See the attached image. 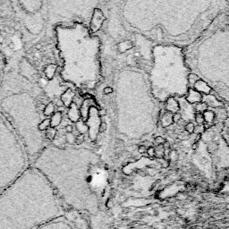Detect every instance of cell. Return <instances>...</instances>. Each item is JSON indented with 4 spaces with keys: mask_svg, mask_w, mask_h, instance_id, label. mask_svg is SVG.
<instances>
[{
    "mask_svg": "<svg viewBox=\"0 0 229 229\" xmlns=\"http://www.w3.org/2000/svg\"><path fill=\"white\" fill-rule=\"evenodd\" d=\"M103 93L105 95H109V94L113 93V89H112L111 87H106V88H104V90H103Z\"/></svg>",
    "mask_w": 229,
    "mask_h": 229,
    "instance_id": "cell-38",
    "label": "cell"
},
{
    "mask_svg": "<svg viewBox=\"0 0 229 229\" xmlns=\"http://www.w3.org/2000/svg\"><path fill=\"white\" fill-rule=\"evenodd\" d=\"M74 98H75V92L70 88H67L60 96V99L62 101L63 105L65 107H69L72 105V103H74Z\"/></svg>",
    "mask_w": 229,
    "mask_h": 229,
    "instance_id": "cell-8",
    "label": "cell"
},
{
    "mask_svg": "<svg viewBox=\"0 0 229 229\" xmlns=\"http://www.w3.org/2000/svg\"><path fill=\"white\" fill-rule=\"evenodd\" d=\"M65 211L49 183L31 166L0 193V229H37Z\"/></svg>",
    "mask_w": 229,
    "mask_h": 229,
    "instance_id": "cell-1",
    "label": "cell"
},
{
    "mask_svg": "<svg viewBox=\"0 0 229 229\" xmlns=\"http://www.w3.org/2000/svg\"><path fill=\"white\" fill-rule=\"evenodd\" d=\"M65 140L68 144H75L76 137L73 133H66L65 137Z\"/></svg>",
    "mask_w": 229,
    "mask_h": 229,
    "instance_id": "cell-22",
    "label": "cell"
},
{
    "mask_svg": "<svg viewBox=\"0 0 229 229\" xmlns=\"http://www.w3.org/2000/svg\"><path fill=\"white\" fill-rule=\"evenodd\" d=\"M63 119V115L61 111L55 112L51 117H50V127L52 128H56L57 126H59Z\"/></svg>",
    "mask_w": 229,
    "mask_h": 229,
    "instance_id": "cell-11",
    "label": "cell"
},
{
    "mask_svg": "<svg viewBox=\"0 0 229 229\" xmlns=\"http://www.w3.org/2000/svg\"><path fill=\"white\" fill-rule=\"evenodd\" d=\"M55 113V105L53 104V102H49L47 105H45L42 114L45 117H51L53 114Z\"/></svg>",
    "mask_w": 229,
    "mask_h": 229,
    "instance_id": "cell-15",
    "label": "cell"
},
{
    "mask_svg": "<svg viewBox=\"0 0 229 229\" xmlns=\"http://www.w3.org/2000/svg\"><path fill=\"white\" fill-rule=\"evenodd\" d=\"M35 96L31 91L22 88L9 90L0 94V113L6 118L17 133L28 155L30 165L45 148V137L38 130L43 120Z\"/></svg>",
    "mask_w": 229,
    "mask_h": 229,
    "instance_id": "cell-3",
    "label": "cell"
},
{
    "mask_svg": "<svg viewBox=\"0 0 229 229\" xmlns=\"http://www.w3.org/2000/svg\"><path fill=\"white\" fill-rule=\"evenodd\" d=\"M37 229H80L77 225L66 216L57 217Z\"/></svg>",
    "mask_w": 229,
    "mask_h": 229,
    "instance_id": "cell-5",
    "label": "cell"
},
{
    "mask_svg": "<svg viewBox=\"0 0 229 229\" xmlns=\"http://www.w3.org/2000/svg\"><path fill=\"white\" fill-rule=\"evenodd\" d=\"M167 108L169 112H177L179 110V105L175 99H169L167 102Z\"/></svg>",
    "mask_w": 229,
    "mask_h": 229,
    "instance_id": "cell-14",
    "label": "cell"
},
{
    "mask_svg": "<svg viewBox=\"0 0 229 229\" xmlns=\"http://www.w3.org/2000/svg\"><path fill=\"white\" fill-rule=\"evenodd\" d=\"M217 148H218V146H217V143H211L208 145V150L209 151H215V150H217Z\"/></svg>",
    "mask_w": 229,
    "mask_h": 229,
    "instance_id": "cell-33",
    "label": "cell"
},
{
    "mask_svg": "<svg viewBox=\"0 0 229 229\" xmlns=\"http://www.w3.org/2000/svg\"><path fill=\"white\" fill-rule=\"evenodd\" d=\"M4 77H5V66H4L3 58L0 56V91H1L2 84H3V81H4Z\"/></svg>",
    "mask_w": 229,
    "mask_h": 229,
    "instance_id": "cell-21",
    "label": "cell"
},
{
    "mask_svg": "<svg viewBox=\"0 0 229 229\" xmlns=\"http://www.w3.org/2000/svg\"><path fill=\"white\" fill-rule=\"evenodd\" d=\"M203 117H204L205 123L207 124H211L214 121V118H215V115L214 113L211 110H206L203 113Z\"/></svg>",
    "mask_w": 229,
    "mask_h": 229,
    "instance_id": "cell-20",
    "label": "cell"
},
{
    "mask_svg": "<svg viewBox=\"0 0 229 229\" xmlns=\"http://www.w3.org/2000/svg\"><path fill=\"white\" fill-rule=\"evenodd\" d=\"M138 152L140 153V154H144V153H146L147 152V147H145V146H143V145H140L139 147H138Z\"/></svg>",
    "mask_w": 229,
    "mask_h": 229,
    "instance_id": "cell-34",
    "label": "cell"
},
{
    "mask_svg": "<svg viewBox=\"0 0 229 229\" xmlns=\"http://www.w3.org/2000/svg\"><path fill=\"white\" fill-rule=\"evenodd\" d=\"M188 136H189V133H187L186 132H183L178 135V139L179 140H186V139H188Z\"/></svg>",
    "mask_w": 229,
    "mask_h": 229,
    "instance_id": "cell-35",
    "label": "cell"
},
{
    "mask_svg": "<svg viewBox=\"0 0 229 229\" xmlns=\"http://www.w3.org/2000/svg\"><path fill=\"white\" fill-rule=\"evenodd\" d=\"M42 48H43V46H42L40 43H38L35 45V49L36 50H40Z\"/></svg>",
    "mask_w": 229,
    "mask_h": 229,
    "instance_id": "cell-40",
    "label": "cell"
},
{
    "mask_svg": "<svg viewBox=\"0 0 229 229\" xmlns=\"http://www.w3.org/2000/svg\"><path fill=\"white\" fill-rule=\"evenodd\" d=\"M56 69H57V65L55 64H51V65H48L45 69H44V74L46 78L49 81H52L55 78V75L56 73Z\"/></svg>",
    "mask_w": 229,
    "mask_h": 229,
    "instance_id": "cell-10",
    "label": "cell"
},
{
    "mask_svg": "<svg viewBox=\"0 0 229 229\" xmlns=\"http://www.w3.org/2000/svg\"><path fill=\"white\" fill-rule=\"evenodd\" d=\"M195 120H196V122H197V124H198L199 125L204 124L205 121H204V117H203V114H202V113H197V114L195 115Z\"/></svg>",
    "mask_w": 229,
    "mask_h": 229,
    "instance_id": "cell-25",
    "label": "cell"
},
{
    "mask_svg": "<svg viewBox=\"0 0 229 229\" xmlns=\"http://www.w3.org/2000/svg\"><path fill=\"white\" fill-rule=\"evenodd\" d=\"M56 133H57V131L55 128H52V127H49L48 130L45 132L44 133V137L45 139L49 140V141H53L56 136Z\"/></svg>",
    "mask_w": 229,
    "mask_h": 229,
    "instance_id": "cell-18",
    "label": "cell"
},
{
    "mask_svg": "<svg viewBox=\"0 0 229 229\" xmlns=\"http://www.w3.org/2000/svg\"><path fill=\"white\" fill-rule=\"evenodd\" d=\"M50 127V118H46L43 119L39 125H38V130L40 133H43V132H46Z\"/></svg>",
    "mask_w": 229,
    "mask_h": 229,
    "instance_id": "cell-17",
    "label": "cell"
},
{
    "mask_svg": "<svg viewBox=\"0 0 229 229\" xmlns=\"http://www.w3.org/2000/svg\"><path fill=\"white\" fill-rule=\"evenodd\" d=\"M172 117H173V115L170 112H167V113L164 114V116L162 117V124H164V127H167V126L170 125V124L173 123Z\"/></svg>",
    "mask_w": 229,
    "mask_h": 229,
    "instance_id": "cell-19",
    "label": "cell"
},
{
    "mask_svg": "<svg viewBox=\"0 0 229 229\" xmlns=\"http://www.w3.org/2000/svg\"><path fill=\"white\" fill-rule=\"evenodd\" d=\"M75 126H76V129L78 131V133L80 134H82V135L84 133H86L89 130V126L83 121H81V120H79L77 123H75Z\"/></svg>",
    "mask_w": 229,
    "mask_h": 229,
    "instance_id": "cell-16",
    "label": "cell"
},
{
    "mask_svg": "<svg viewBox=\"0 0 229 229\" xmlns=\"http://www.w3.org/2000/svg\"><path fill=\"white\" fill-rule=\"evenodd\" d=\"M196 110L199 112V113H201V112H205L207 110L208 108V105L205 103V102H201V103H198L197 106H196Z\"/></svg>",
    "mask_w": 229,
    "mask_h": 229,
    "instance_id": "cell-24",
    "label": "cell"
},
{
    "mask_svg": "<svg viewBox=\"0 0 229 229\" xmlns=\"http://www.w3.org/2000/svg\"><path fill=\"white\" fill-rule=\"evenodd\" d=\"M65 130L66 132V133H73L74 127H73V125H71V124H67V125H65Z\"/></svg>",
    "mask_w": 229,
    "mask_h": 229,
    "instance_id": "cell-37",
    "label": "cell"
},
{
    "mask_svg": "<svg viewBox=\"0 0 229 229\" xmlns=\"http://www.w3.org/2000/svg\"><path fill=\"white\" fill-rule=\"evenodd\" d=\"M188 78H189V81H190V83H192V84H195V83H196V82L200 80L198 76H197L196 75H193V74H190L189 76H188Z\"/></svg>",
    "mask_w": 229,
    "mask_h": 229,
    "instance_id": "cell-27",
    "label": "cell"
},
{
    "mask_svg": "<svg viewBox=\"0 0 229 229\" xmlns=\"http://www.w3.org/2000/svg\"><path fill=\"white\" fill-rule=\"evenodd\" d=\"M181 118H182L181 114H179V113H174L173 115V117H172V120H173L174 123H178L180 120H181Z\"/></svg>",
    "mask_w": 229,
    "mask_h": 229,
    "instance_id": "cell-32",
    "label": "cell"
},
{
    "mask_svg": "<svg viewBox=\"0 0 229 229\" xmlns=\"http://www.w3.org/2000/svg\"><path fill=\"white\" fill-rule=\"evenodd\" d=\"M201 99V95L199 92H197L196 91H193V90H190V92H189V96L187 97V100L190 102V103H195V102H199L200 101Z\"/></svg>",
    "mask_w": 229,
    "mask_h": 229,
    "instance_id": "cell-13",
    "label": "cell"
},
{
    "mask_svg": "<svg viewBox=\"0 0 229 229\" xmlns=\"http://www.w3.org/2000/svg\"><path fill=\"white\" fill-rule=\"evenodd\" d=\"M83 141H84V136H83L82 134H80L79 136L76 137L75 143H76V144H81V143H83Z\"/></svg>",
    "mask_w": 229,
    "mask_h": 229,
    "instance_id": "cell-36",
    "label": "cell"
},
{
    "mask_svg": "<svg viewBox=\"0 0 229 229\" xmlns=\"http://www.w3.org/2000/svg\"><path fill=\"white\" fill-rule=\"evenodd\" d=\"M204 131H205V125H203V124L197 125V126L194 128V133H195L196 134H201Z\"/></svg>",
    "mask_w": 229,
    "mask_h": 229,
    "instance_id": "cell-28",
    "label": "cell"
},
{
    "mask_svg": "<svg viewBox=\"0 0 229 229\" xmlns=\"http://www.w3.org/2000/svg\"><path fill=\"white\" fill-rule=\"evenodd\" d=\"M194 87H195L196 90L200 91L206 93V94H208V93L211 91V88H210V86L205 82L204 81L199 80L198 81L194 84Z\"/></svg>",
    "mask_w": 229,
    "mask_h": 229,
    "instance_id": "cell-12",
    "label": "cell"
},
{
    "mask_svg": "<svg viewBox=\"0 0 229 229\" xmlns=\"http://www.w3.org/2000/svg\"><path fill=\"white\" fill-rule=\"evenodd\" d=\"M19 5L23 6V8L29 13H35L40 10L44 6L43 1H19Z\"/></svg>",
    "mask_w": 229,
    "mask_h": 229,
    "instance_id": "cell-7",
    "label": "cell"
},
{
    "mask_svg": "<svg viewBox=\"0 0 229 229\" xmlns=\"http://www.w3.org/2000/svg\"><path fill=\"white\" fill-rule=\"evenodd\" d=\"M154 142L158 145H164L165 143H167V141H166V139L164 138V137H162V136H157V137H155V139H154Z\"/></svg>",
    "mask_w": 229,
    "mask_h": 229,
    "instance_id": "cell-26",
    "label": "cell"
},
{
    "mask_svg": "<svg viewBox=\"0 0 229 229\" xmlns=\"http://www.w3.org/2000/svg\"><path fill=\"white\" fill-rule=\"evenodd\" d=\"M81 149L45 146L31 167L43 175L65 208L95 214L98 202L89 184L91 176L78 167Z\"/></svg>",
    "mask_w": 229,
    "mask_h": 229,
    "instance_id": "cell-2",
    "label": "cell"
},
{
    "mask_svg": "<svg viewBox=\"0 0 229 229\" xmlns=\"http://www.w3.org/2000/svg\"><path fill=\"white\" fill-rule=\"evenodd\" d=\"M30 167V160L12 125L0 113V193Z\"/></svg>",
    "mask_w": 229,
    "mask_h": 229,
    "instance_id": "cell-4",
    "label": "cell"
},
{
    "mask_svg": "<svg viewBox=\"0 0 229 229\" xmlns=\"http://www.w3.org/2000/svg\"><path fill=\"white\" fill-rule=\"evenodd\" d=\"M147 155H148V157L149 158H155L156 157V151H155V148L153 147H149L148 149H147Z\"/></svg>",
    "mask_w": 229,
    "mask_h": 229,
    "instance_id": "cell-30",
    "label": "cell"
},
{
    "mask_svg": "<svg viewBox=\"0 0 229 229\" xmlns=\"http://www.w3.org/2000/svg\"><path fill=\"white\" fill-rule=\"evenodd\" d=\"M105 20V17L103 15L102 11L99 8H95L93 11V15L91 21V25L90 29L91 32H96L100 29V27L103 24V22Z\"/></svg>",
    "mask_w": 229,
    "mask_h": 229,
    "instance_id": "cell-6",
    "label": "cell"
},
{
    "mask_svg": "<svg viewBox=\"0 0 229 229\" xmlns=\"http://www.w3.org/2000/svg\"><path fill=\"white\" fill-rule=\"evenodd\" d=\"M194 128H195V126H194V124L193 123H187L185 124V130L187 133H189V134H192L194 133Z\"/></svg>",
    "mask_w": 229,
    "mask_h": 229,
    "instance_id": "cell-23",
    "label": "cell"
},
{
    "mask_svg": "<svg viewBox=\"0 0 229 229\" xmlns=\"http://www.w3.org/2000/svg\"><path fill=\"white\" fill-rule=\"evenodd\" d=\"M8 48H9V49H11V50H14V49H15V45H14V43L13 42H10V43H8Z\"/></svg>",
    "mask_w": 229,
    "mask_h": 229,
    "instance_id": "cell-39",
    "label": "cell"
},
{
    "mask_svg": "<svg viewBox=\"0 0 229 229\" xmlns=\"http://www.w3.org/2000/svg\"><path fill=\"white\" fill-rule=\"evenodd\" d=\"M168 158L170 159V160L176 161V160H178L179 156H178L177 152H176L175 150H172V151L170 152V154H169V157H168Z\"/></svg>",
    "mask_w": 229,
    "mask_h": 229,
    "instance_id": "cell-29",
    "label": "cell"
},
{
    "mask_svg": "<svg viewBox=\"0 0 229 229\" xmlns=\"http://www.w3.org/2000/svg\"><path fill=\"white\" fill-rule=\"evenodd\" d=\"M198 146H199L198 143H192V149H193V150H195V149H197Z\"/></svg>",
    "mask_w": 229,
    "mask_h": 229,
    "instance_id": "cell-41",
    "label": "cell"
},
{
    "mask_svg": "<svg viewBox=\"0 0 229 229\" xmlns=\"http://www.w3.org/2000/svg\"><path fill=\"white\" fill-rule=\"evenodd\" d=\"M107 123L106 122H101L99 127V133H104V132L107 131Z\"/></svg>",
    "mask_w": 229,
    "mask_h": 229,
    "instance_id": "cell-31",
    "label": "cell"
},
{
    "mask_svg": "<svg viewBox=\"0 0 229 229\" xmlns=\"http://www.w3.org/2000/svg\"><path fill=\"white\" fill-rule=\"evenodd\" d=\"M67 117L70 119V121L74 122V123H77L81 117L80 110L78 108L77 105L75 102L72 103V105L68 107V112H67Z\"/></svg>",
    "mask_w": 229,
    "mask_h": 229,
    "instance_id": "cell-9",
    "label": "cell"
},
{
    "mask_svg": "<svg viewBox=\"0 0 229 229\" xmlns=\"http://www.w3.org/2000/svg\"><path fill=\"white\" fill-rule=\"evenodd\" d=\"M99 116H105L106 114H107V111H106L105 109H100L99 112Z\"/></svg>",
    "mask_w": 229,
    "mask_h": 229,
    "instance_id": "cell-42",
    "label": "cell"
}]
</instances>
